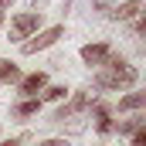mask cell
Wrapping results in <instances>:
<instances>
[{
    "instance_id": "cell-1",
    "label": "cell",
    "mask_w": 146,
    "mask_h": 146,
    "mask_svg": "<svg viewBox=\"0 0 146 146\" xmlns=\"http://www.w3.org/2000/svg\"><path fill=\"white\" fill-rule=\"evenodd\" d=\"M139 82V72L126 61V58H119V54H109L106 58V65H102V72L95 75V85L99 88H133Z\"/></svg>"
},
{
    "instance_id": "cell-2",
    "label": "cell",
    "mask_w": 146,
    "mask_h": 146,
    "mask_svg": "<svg viewBox=\"0 0 146 146\" xmlns=\"http://www.w3.org/2000/svg\"><path fill=\"white\" fill-rule=\"evenodd\" d=\"M95 102H99V92H92V88H78V92L72 95V102H68V106H61V109L54 112V122H65V119L78 115V112L92 109Z\"/></svg>"
},
{
    "instance_id": "cell-3",
    "label": "cell",
    "mask_w": 146,
    "mask_h": 146,
    "mask_svg": "<svg viewBox=\"0 0 146 146\" xmlns=\"http://www.w3.org/2000/svg\"><path fill=\"white\" fill-rule=\"evenodd\" d=\"M61 34H65V27H61V24H54V27H44V31L31 34L27 41H21V51H24V54H37V51H44V48L58 44V37H61Z\"/></svg>"
},
{
    "instance_id": "cell-4",
    "label": "cell",
    "mask_w": 146,
    "mask_h": 146,
    "mask_svg": "<svg viewBox=\"0 0 146 146\" xmlns=\"http://www.w3.org/2000/svg\"><path fill=\"white\" fill-rule=\"evenodd\" d=\"M37 27H41V14L27 10V14H21V17L10 21V41H24V37L37 34Z\"/></svg>"
},
{
    "instance_id": "cell-5",
    "label": "cell",
    "mask_w": 146,
    "mask_h": 146,
    "mask_svg": "<svg viewBox=\"0 0 146 146\" xmlns=\"http://www.w3.org/2000/svg\"><path fill=\"white\" fill-rule=\"evenodd\" d=\"M143 3L139 0H126V3H119V7H109L106 10V17H112V21H136V17H143Z\"/></svg>"
},
{
    "instance_id": "cell-6",
    "label": "cell",
    "mask_w": 146,
    "mask_h": 146,
    "mask_svg": "<svg viewBox=\"0 0 146 146\" xmlns=\"http://www.w3.org/2000/svg\"><path fill=\"white\" fill-rule=\"evenodd\" d=\"M109 54H112V48L106 41H95V44H85V48H82V61H85V65H106Z\"/></svg>"
},
{
    "instance_id": "cell-7",
    "label": "cell",
    "mask_w": 146,
    "mask_h": 146,
    "mask_svg": "<svg viewBox=\"0 0 146 146\" xmlns=\"http://www.w3.org/2000/svg\"><path fill=\"white\" fill-rule=\"evenodd\" d=\"M92 119H95V129H99L102 136H109L112 129H115V126H112V112H109L106 102H95V106H92Z\"/></svg>"
},
{
    "instance_id": "cell-8",
    "label": "cell",
    "mask_w": 146,
    "mask_h": 146,
    "mask_svg": "<svg viewBox=\"0 0 146 146\" xmlns=\"http://www.w3.org/2000/svg\"><path fill=\"white\" fill-rule=\"evenodd\" d=\"M41 88H48V75L44 72H34V75H27V78H21V92H24L27 99H34Z\"/></svg>"
},
{
    "instance_id": "cell-9",
    "label": "cell",
    "mask_w": 146,
    "mask_h": 146,
    "mask_svg": "<svg viewBox=\"0 0 146 146\" xmlns=\"http://www.w3.org/2000/svg\"><path fill=\"white\" fill-rule=\"evenodd\" d=\"M14 115H17V119H27V115H37V112H41V99H24V102H17V106H14Z\"/></svg>"
},
{
    "instance_id": "cell-10",
    "label": "cell",
    "mask_w": 146,
    "mask_h": 146,
    "mask_svg": "<svg viewBox=\"0 0 146 146\" xmlns=\"http://www.w3.org/2000/svg\"><path fill=\"white\" fill-rule=\"evenodd\" d=\"M14 82H21V68L14 61H3L0 58V85H14Z\"/></svg>"
},
{
    "instance_id": "cell-11",
    "label": "cell",
    "mask_w": 146,
    "mask_h": 146,
    "mask_svg": "<svg viewBox=\"0 0 146 146\" xmlns=\"http://www.w3.org/2000/svg\"><path fill=\"white\" fill-rule=\"evenodd\" d=\"M143 106H146V95H143V92H133V95L119 99V112H139Z\"/></svg>"
},
{
    "instance_id": "cell-12",
    "label": "cell",
    "mask_w": 146,
    "mask_h": 146,
    "mask_svg": "<svg viewBox=\"0 0 146 146\" xmlns=\"http://www.w3.org/2000/svg\"><path fill=\"white\" fill-rule=\"evenodd\" d=\"M143 115H133V119H126V122H119V136H133V133H139L143 129Z\"/></svg>"
},
{
    "instance_id": "cell-13",
    "label": "cell",
    "mask_w": 146,
    "mask_h": 146,
    "mask_svg": "<svg viewBox=\"0 0 146 146\" xmlns=\"http://www.w3.org/2000/svg\"><path fill=\"white\" fill-rule=\"evenodd\" d=\"M58 99H65V85H51V88H44V95H41V102H58Z\"/></svg>"
},
{
    "instance_id": "cell-14",
    "label": "cell",
    "mask_w": 146,
    "mask_h": 146,
    "mask_svg": "<svg viewBox=\"0 0 146 146\" xmlns=\"http://www.w3.org/2000/svg\"><path fill=\"white\" fill-rule=\"evenodd\" d=\"M133 34H136V37L146 34V21H143V17H136V21H133Z\"/></svg>"
},
{
    "instance_id": "cell-15",
    "label": "cell",
    "mask_w": 146,
    "mask_h": 146,
    "mask_svg": "<svg viewBox=\"0 0 146 146\" xmlns=\"http://www.w3.org/2000/svg\"><path fill=\"white\" fill-rule=\"evenodd\" d=\"M133 146H146V129H139V133H133Z\"/></svg>"
},
{
    "instance_id": "cell-16",
    "label": "cell",
    "mask_w": 146,
    "mask_h": 146,
    "mask_svg": "<svg viewBox=\"0 0 146 146\" xmlns=\"http://www.w3.org/2000/svg\"><path fill=\"white\" fill-rule=\"evenodd\" d=\"M24 139H27V136H14V139H3V143H0V146H21V143H24Z\"/></svg>"
},
{
    "instance_id": "cell-17",
    "label": "cell",
    "mask_w": 146,
    "mask_h": 146,
    "mask_svg": "<svg viewBox=\"0 0 146 146\" xmlns=\"http://www.w3.org/2000/svg\"><path fill=\"white\" fill-rule=\"evenodd\" d=\"M37 146H68V139H44V143H37Z\"/></svg>"
},
{
    "instance_id": "cell-18",
    "label": "cell",
    "mask_w": 146,
    "mask_h": 146,
    "mask_svg": "<svg viewBox=\"0 0 146 146\" xmlns=\"http://www.w3.org/2000/svg\"><path fill=\"white\" fill-rule=\"evenodd\" d=\"M7 7H10V0H0V10H7Z\"/></svg>"
},
{
    "instance_id": "cell-19",
    "label": "cell",
    "mask_w": 146,
    "mask_h": 146,
    "mask_svg": "<svg viewBox=\"0 0 146 146\" xmlns=\"http://www.w3.org/2000/svg\"><path fill=\"white\" fill-rule=\"evenodd\" d=\"M0 24H3V14H0Z\"/></svg>"
}]
</instances>
